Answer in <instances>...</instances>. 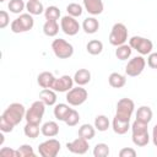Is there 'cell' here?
<instances>
[{
  "label": "cell",
  "mask_w": 157,
  "mask_h": 157,
  "mask_svg": "<svg viewBox=\"0 0 157 157\" xmlns=\"http://www.w3.org/2000/svg\"><path fill=\"white\" fill-rule=\"evenodd\" d=\"M55 76L50 71H43L37 76V82L42 88H52L55 81Z\"/></svg>",
  "instance_id": "obj_18"
},
{
  "label": "cell",
  "mask_w": 157,
  "mask_h": 157,
  "mask_svg": "<svg viewBox=\"0 0 157 157\" xmlns=\"http://www.w3.org/2000/svg\"><path fill=\"white\" fill-rule=\"evenodd\" d=\"M83 9L92 16L101 15L104 10V5L102 0H82Z\"/></svg>",
  "instance_id": "obj_15"
},
{
  "label": "cell",
  "mask_w": 157,
  "mask_h": 157,
  "mask_svg": "<svg viewBox=\"0 0 157 157\" xmlns=\"http://www.w3.org/2000/svg\"><path fill=\"white\" fill-rule=\"evenodd\" d=\"M66 102L72 105V107H77L81 105L86 102V99L88 98V92L82 87V86H77V87H72L70 91L66 92Z\"/></svg>",
  "instance_id": "obj_8"
},
{
  "label": "cell",
  "mask_w": 157,
  "mask_h": 157,
  "mask_svg": "<svg viewBox=\"0 0 157 157\" xmlns=\"http://www.w3.org/2000/svg\"><path fill=\"white\" fill-rule=\"evenodd\" d=\"M16 152H17V157H29V156L33 157V156H36V153L33 151V147L31 145H27V144L21 145L16 150Z\"/></svg>",
  "instance_id": "obj_36"
},
{
  "label": "cell",
  "mask_w": 157,
  "mask_h": 157,
  "mask_svg": "<svg viewBox=\"0 0 157 157\" xmlns=\"http://www.w3.org/2000/svg\"><path fill=\"white\" fill-rule=\"evenodd\" d=\"M61 145L56 139H48L45 141H43L42 144H39L38 146V153L42 157H56L58 153L60 152Z\"/></svg>",
  "instance_id": "obj_9"
},
{
  "label": "cell",
  "mask_w": 157,
  "mask_h": 157,
  "mask_svg": "<svg viewBox=\"0 0 157 157\" xmlns=\"http://www.w3.org/2000/svg\"><path fill=\"white\" fill-rule=\"evenodd\" d=\"M78 121H80V114H78V112L75 110V109H71V112L69 113V115H67V118L65 119L64 123L67 126H75V125L78 124Z\"/></svg>",
  "instance_id": "obj_37"
},
{
  "label": "cell",
  "mask_w": 157,
  "mask_h": 157,
  "mask_svg": "<svg viewBox=\"0 0 157 157\" xmlns=\"http://www.w3.org/2000/svg\"><path fill=\"white\" fill-rule=\"evenodd\" d=\"M131 140H132L134 145H136L139 147L146 146L150 142L148 124L135 119L131 124Z\"/></svg>",
  "instance_id": "obj_1"
},
{
  "label": "cell",
  "mask_w": 157,
  "mask_h": 157,
  "mask_svg": "<svg viewBox=\"0 0 157 157\" xmlns=\"http://www.w3.org/2000/svg\"><path fill=\"white\" fill-rule=\"evenodd\" d=\"M44 113H45V104H44V102H42L40 99L34 101L31 104V107L26 110V115H25L26 123H33V124H38L39 125L42 123Z\"/></svg>",
  "instance_id": "obj_4"
},
{
  "label": "cell",
  "mask_w": 157,
  "mask_h": 157,
  "mask_svg": "<svg viewBox=\"0 0 157 157\" xmlns=\"http://www.w3.org/2000/svg\"><path fill=\"white\" fill-rule=\"evenodd\" d=\"M33 26H34L33 15L27 12V13H20V16L11 22L10 29L13 33H25L31 31Z\"/></svg>",
  "instance_id": "obj_3"
},
{
  "label": "cell",
  "mask_w": 157,
  "mask_h": 157,
  "mask_svg": "<svg viewBox=\"0 0 157 157\" xmlns=\"http://www.w3.org/2000/svg\"><path fill=\"white\" fill-rule=\"evenodd\" d=\"M152 142H153V145L157 147V124L153 126V129H152Z\"/></svg>",
  "instance_id": "obj_43"
},
{
  "label": "cell",
  "mask_w": 157,
  "mask_h": 157,
  "mask_svg": "<svg viewBox=\"0 0 157 157\" xmlns=\"http://www.w3.org/2000/svg\"><path fill=\"white\" fill-rule=\"evenodd\" d=\"M7 7L11 13H22L23 10H26V4L23 0H10L7 4Z\"/></svg>",
  "instance_id": "obj_32"
},
{
  "label": "cell",
  "mask_w": 157,
  "mask_h": 157,
  "mask_svg": "<svg viewBox=\"0 0 157 157\" xmlns=\"http://www.w3.org/2000/svg\"><path fill=\"white\" fill-rule=\"evenodd\" d=\"M26 10L28 13L37 16V15H42L44 13V6L39 0H28L26 2Z\"/></svg>",
  "instance_id": "obj_24"
},
{
  "label": "cell",
  "mask_w": 157,
  "mask_h": 157,
  "mask_svg": "<svg viewBox=\"0 0 157 157\" xmlns=\"http://www.w3.org/2000/svg\"><path fill=\"white\" fill-rule=\"evenodd\" d=\"M74 77L69 76V75H63L58 78H55L54 85H53V90L55 92H67L74 87Z\"/></svg>",
  "instance_id": "obj_14"
},
{
  "label": "cell",
  "mask_w": 157,
  "mask_h": 157,
  "mask_svg": "<svg viewBox=\"0 0 157 157\" xmlns=\"http://www.w3.org/2000/svg\"><path fill=\"white\" fill-rule=\"evenodd\" d=\"M39 99L44 102L45 105H55L56 103V92L53 88H43L39 92Z\"/></svg>",
  "instance_id": "obj_19"
},
{
  "label": "cell",
  "mask_w": 157,
  "mask_h": 157,
  "mask_svg": "<svg viewBox=\"0 0 157 157\" xmlns=\"http://www.w3.org/2000/svg\"><path fill=\"white\" fill-rule=\"evenodd\" d=\"M119 156L120 157H135L136 156V151L131 147H124L119 151Z\"/></svg>",
  "instance_id": "obj_41"
},
{
  "label": "cell",
  "mask_w": 157,
  "mask_h": 157,
  "mask_svg": "<svg viewBox=\"0 0 157 157\" xmlns=\"http://www.w3.org/2000/svg\"><path fill=\"white\" fill-rule=\"evenodd\" d=\"M61 16V12L59 10V7L52 5V6H48L45 10H44V17L45 20H53V21H58Z\"/></svg>",
  "instance_id": "obj_33"
},
{
  "label": "cell",
  "mask_w": 157,
  "mask_h": 157,
  "mask_svg": "<svg viewBox=\"0 0 157 157\" xmlns=\"http://www.w3.org/2000/svg\"><path fill=\"white\" fill-rule=\"evenodd\" d=\"M78 136L82 137V139H86V140H92L96 135V128L94 125H91V124H82L80 128H78V131H77Z\"/></svg>",
  "instance_id": "obj_26"
},
{
  "label": "cell",
  "mask_w": 157,
  "mask_h": 157,
  "mask_svg": "<svg viewBox=\"0 0 157 157\" xmlns=\"http://www.w3.org/2000/svg\"><path fill=\"white\" fill-rule=\"evenodd\" d=\"M23 132L27 137L29 139H37L39 136L40 132V128L38 124H33V123H26L25 128H23Z\"/></svg>",
  "instance_id": "obj_31"
},
{
  "label": "cell",
  "mask_w": 157,
  "mask_h": 157,
  "mask_svg": "<svg viewBox=\"0 0 157 157\" xmlns=\"http://www.w3.org/2000/svg\"><path fill=\"white\" fill-rule=\"evenodd\" d=\"M147 65L151 69H157V52H151L147 56Z\"/></svg>",
  "instance_id": "obj_40"
},
{
  "label": "cell",
  "mask_w": 157,
  "mask_h": 157,
  "mask_svg": "<svg viewBox=\"0 0 157 157\" xmlns=\"http://www.w3.org/2000/svg\"><path fill=\"white\" fill-rule=\"evenodd\" d=\"M69 105H70L69 103H67V104H66V103H58V104H55V105H54V110H53L55 119H58V120H60V121H65V119L67 118L69 113H70L71 109H72V108H70Z\"/></svg>",
  "instance_id": "obj_20"
},
{
  "label": "cell",
  "mask_w": 157,
  "mask_h": 157,
  "mask_svg": "<svg viewBox=\"0 0 157 157\" xmlns=\"http://www.w3.org/2000/svg\"><path fill=\"white\" fill-rule=\"evenodd\" d=\"M112 129L115 134L124 135V134L128 132L129 129H131L130 120H125V119H121V118H118V117L114 115L113 121H112Z\"/></svg>",
  "instance_id": "obj_16"
},
{
  "label": "cell",
  "mask_w": 157,
  "mask_h": 157,
  "mask_svg": "<svg viewBox=\"0 0 157 157\" xmlns=\"http://www.w3.org/2000/svg\"><path fill=\"white\" fill-rule=\"evenodd\" d=\"M93 125H94L96 130L103 132V131H107V130L109 129L110 121H109V119H108L105 115L101 114V115H97V117L94 118V124H93Z\"/></svg>",
  "instance_id": "obj_30"
},
{
  "label": "cell",
  "mask_w": 157,
  "mask_h": 157,
  "mask_svg": "<svg viewBox=\"0 0 157 157\" xmlns=\"http://www.w3.org/2000/svg\"><path fill=\"white\" fill-rule=\"evenodd\" d=\"M52 50L59 59H69L74 54V47L71 43L63 38H56L52 42Z\"/></svg>",
  "instance_id": "obj_5"
},
{
  "label": "cell",
  "mask_w": 157,
  "mask_h": 157,
  "mask_svg": "<svg viewBox=\"0 0 157 157\" xmlns=\"http://www.w3.org/2000/svg\"><path fill=\"white\" fill-rule=\"evenodd\" d=\"M91 81V72L87 69H78L74 75V82L77 86H85Z\"/></svg>",
  "instance_id": "obj_22"
},
{
  "label": "cell",
  "mask_w": 157,
  "mask_h": 157,
  "mask_svg": "<svg viewBox=\"0 0 157 157\" xmlns=\"http://www.w3.org/2000/svg\"><path fill=\"white\" fill-rule=\"evenodd\" d=\"M9 23H10V16H9L7 11L1 10L0 11V28L4 29L5 27H7Z\"/></svg>",
  "instance_id": "obj_38"
},
{
  "label": "cell",
  "mask_w": 157,
  "mask_h": 157,
  "mask_svg": "<svg viewBox=\"0 0 157 157\" xmlns=\"http://www.w3.org/2000/svg\"><path fill=\"white\" fill-rule=\"evenodd\" d=\"M66 12L72 17H80L83 12V6L77 2H71L66 6Z\"/></svg>",
  "instance_id": "obj_35"
},
{
  "label": "cell",
  "mask_w": 157,
  "mask_h": 157,
  "mask_svg": "<svg viewBox=\"0 0 157 157\" xmlns=\"http://www.w3.org/2000/svg\"><path fill=\"white\" fill-rule=\"evenodd\" d=\"M26 108L22 103H18V102H15V103H11L1 114V117L7 120L9 123H11L13 126L18 125L22 119H25V115H26Z\"/></svg>",
  "instance_id": "obj_2"
},
{
  "label": "cell",
  "mask_w": 157,
  "mask_h": 157,
  "mask_svg": "<svg viewBox=\"0 0 157 157\" xmlns=\"http://www.w3.org/2000/svg\"><path fill=\"white\" fill-rule=\"evenodd\" d=\"M43 33L48 37H55L59 33V23L58 21L47 20L43 25Z\"/></svg>",
  "instance_id": "obj_27"
},
{
  "label": "cell",
  "mask_w": 157,
  "mask_h": 157,
  "mask_svg": "<svg viewBox=\"0 0 157 157\" xmlns=\"http://www.w3.org/2000/svg\"><path fill=\"white\" fill-rule=\"evenodd\" d=\"M134 110H135V103H134V101L130 99V98H121L117 103L115 117L121 118V119H125V120H130Z\"/></svg>",
  "instance_id": "obj_11"
},
{
  "label": "cell",
  "mask_w": 157,
  "mask_h": 157,
  "mask_svg": "<svg viewBox=\"0 0 157 157\" xmlns=\"http://www.w3.org/2000/svg\"><path fill=\"white\" fill-rule=\"evenodd\" d=\"M109 153H110L109 146L104 142L97 144L93 148V156L94 157H107V156H109Z\"/></svg>",
  "instance_id": "obj_34"
},
{
  "label": "cell",
  "mask_w": 157,
  "mask_h": 157,
  "mask_svg": "<svg viewBox=\"0 0 157 157\" xmlns=\"http://www.w3.org/2000/svg\"><path fill=\"white\" fill-rule=\"evenodd\" d=\"M88 147H90L88 140L82 139L80 136L77 139H75L74 141L66 144L67 151L71 152V153H74V155H85L88 151Z\"/></svg>",
  "instance_id": "obj_13"
},
{
  "label": "cell",
  "mask_w": 157,
  "mask_h": 157,
  "mask_svg": "<svg viewBox=\"0 0 157 157\" xmlns=\"http://www.w3.org/2000/svg\"><path fill=\"white\" fill-rule=\"evenodd\" d=\"M13 125L11 123H9L7 120H5L2 117L0 118V130L1 132H11L13 130Z\"/></svg>",
  "instance_id": "obj_39"
},
{
  "label": "cell",
  "mask_w": 157,
  "mask_h": 157,
  "mask_svg": "<svg viewBox=\"0 0 157 157\" xmlns=\"http://www.w3.org/2000/svg\"><path fill=\"white\" fill-rule=\"evenodd\" d=\"M131 53H132V48L129 44L118 45L115 49V56L119 60H128L131 56Z\"/></svg>",
  "instance_id": "obj_29"
},
{
  "label": "cell",
  "mask_w": 157,
  "mask_h": 157,
  "mask_svg": "<svg viewBox=\"0 0 157 157\" xmlns=\"http://www.w3.org/2000/svg\"><path fill=\"white\" fill-rule=\"evenodd\" d=\"M40 134L45 137H55L59 134V125L56 121L49 120L40 126Z\"/></svg>",
  "instance_id": "obj_17"
},
{
  "label": "cell",
  "mask_w": 157,
  "mask_h": 157,
  "mask_svg": "<svg viewBox=\"0 0 157 157\" xmlns=\"http://www.w3.org/2000/svg\"><path fill=\"white\" fill-rule=\"evenodd\" d=\"M146 66V60L144 55H137L132 59H130L125 66V74L130 77H136L142 74Z\"/></svg>",
  "instance_id": "obj_10"
},
{
  "label": "cell",
  "mask_w": 157,
  "mask_h": 157,
  "mask_svg": "<svg viewBox=\"0 0 157 157\" xmlns=\"http://www.w3.org/2000/svg\"><path fill=\"white\" fill-rule=\"evenodd\" d=\"M0 155L4 156V157H17L16 150H13L11 147H2L0 150Z\"/></svg>",
  "instance_id": "obj_42"
},
{
  "label": "cell",
  "mask_w": 157,
  "mask_h": 157,
  "mask_svg": "<svg viewBox=\"0 0 157 157\" xmlns=\"http://www.w3.org/2000/svg\"><path fill=\"white\" fill-rule=\"evenodd\" d=\"M152 117H153V112L148 105H141L136 110V119L142 123L148 124L152 120Z\"/></svg>",
  "instance_id": "obj_23"
},
{
  "label": "cell",
  "mask_w": 157,
  "mask_h": 157,
  "mask_svg": "<svg viewBox=\"0 0 157 157\" xmlns=\"http://www.w3.org/2000/svg\"><path fill=\"white\" fill-rule=\"evenodd\" d=\"M86 50L91 55H99L103 52V43L101 40H98V39H92V40H90L87 43Z\"/></svg>",
  "instance_id": "obj_28"
},
{
  "label": "cell",
  "mask_w": 157,
  "mask_h": 157,
  "mask_svg": "<svg viewBox=\"0 0 157 157\" xmlns=\"http://www.w3.org/2000/svg\"><path fill=\"white\" fill-rule=\"evenodd\" d=\"M128 40V28L124 23L117 22L113 25L110 33H109V43L114 47L125 44Z\"/></svg>",
  "instance_id": "obj_6"
},
{
  "label": "cell",
  "mask_w": 157,
  "mask_h": 157,
  "mask_svg": "<svg viewBox=\"0 0 157 157\" xmlns=\"http://www.w3.org/2000/svg\"><path fill=\"white\" fill-rule=\"evenodd\" d=\"M4 1H5V0H0V2H4Z\"/></svg>",
  "instance_id": "obj_44"
},
{
  "label": "cell",
  "mask_w": 157,
  "mask_h": 157,
  "mask_svg": "<svg viewBox=\"0 0 157 157\" xmlns=\"http://www.w3.org/2000/svg\"><path fill=\"white\" fill-rule=\"evenodd\" d=\"M129 45L135 49L140 55H148L153 49V43L151 39L141 37V36H134L129 39Z\"/></svg>",
  "instance_id": "obj_7"
},
{
  "label": "cell",
  "mask_w": 157,
  "mask_h": 157,
  "mask_svg": "<svg viewBox=\"0 0 157 157\" xmlns=\"http://www.w3.org/2000/svg\"><path fill=\"white\" fill-rule=\"evenodd\" d=\"M60 29L66 36H75L81 29V26H80L78 21L76 20V17L66 15V16H63L60 20Z\"/></svg>",
  "instance_id": "obj_12"
},
{
  "label": "cell",
  "mask_w": 157,
  "mask_h": 157,
  "mask_svg": "<svg viewBox=\"0 0 157 157\" xmlns=\"http://www.w3.org/2000/svg\"><path fill=\"white\" fill-rule=\"evenodd\" d=\"M108 82L113 88H121L126 83V77L120 72H112L108 77Z\"/></svg>",
  "instance_id": "obj_25"
},
{
  "label": "cell",
  "mask_w": 157,
  "mask_h": 157,
  "mask_svg": "<svg viewBox=\"0 0 157 157\" xmlns=\"http://www.w3.org/2000/svg\"><path fill=\"white\" fill-rule=\"evenodd\" d=\"M81 27L85 31V33H87V34H94L99 29V22H98V20L94 16L87 17V18L83 20Z\"/></svg>",
  "instance_id": "obj_21"
}]
</instances>
